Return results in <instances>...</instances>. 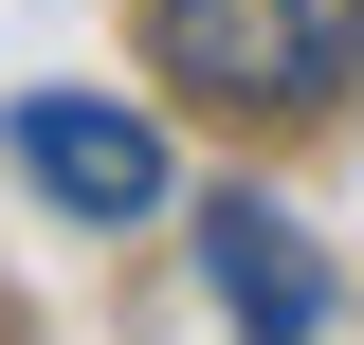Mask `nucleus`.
<instances>
[{"mask_svg":"<svg viewBox=\"0 0 364 345\" xmlns=\"http://www.w3.org/2000/svg\"><path fill=\"white\" fill-rule=\"evenodd\" d=\"M146 55L200 109H328L364 73V0H146Z\"/></svg>","mask_w":364,"mask_h":345,"instance_id":"1","label":"nucleus"},{"mask_svg":"<svg viewBox=\"0 0 364 345\" xmlns=\"http://www.w3.org/2000/svg\"><path fill=\"white\" fill-rule=\"evenodd\" d=\"M0 146H18V182H37L55 218H91V236L164 218V128H146V109H109V91H18V109H0Z\"/></svg>","mask_w":364,"mask_h":345,"instance_id":"2","label":"nucleus"},{"mask_svg":"<svg viewBox=\"0 0 364 345\" xmlns=\"http://www.w3.org/2000/svg\"><path fill=\"white\" fill-rule=\"evenodd\" d=\"M200 273H219L237 345H310V327H328V255L291 236V200H255V182L200 200Z\"/></svg>","mask_w":364,"mask_h":345,"instance_id":"3","label":"nucleus"}]
</instances>
